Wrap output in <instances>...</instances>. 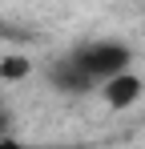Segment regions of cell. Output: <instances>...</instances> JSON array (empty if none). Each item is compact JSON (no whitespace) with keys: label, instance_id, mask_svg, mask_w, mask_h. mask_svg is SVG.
Masks as SVG:
<instances>
[{"label":"cell","instance_id":"obj_1","mask_svg":"<svg viewBox=\"0 0 145 149\" xmlns=\"http://www.w3.org/2000/svg\"><path fill=\"white\" fill-rule=\"evenodd\" d=\"M72 61L97 85V81H105V77H113V73H125L129 61H133V52H129V45H121V40H93V45H85V49L72 52Z\"/></svg>","mask_w":145,"mask_h":149},{"label":"cell","instance_id":"obj_2","mask_svg":"<svg viewBox=\"0 0 145 149\" xmlns=\"http://www.w3.org/2000/svg\"><path fill=\"white\" fill-rule=\"evenodd\" d=\"M101 97H105V105L109 109H129L133 101L141 97V77L137 73H113V77H105L101 81Z\"/></svg>","mask_w":145,"mask_h":149},{"label":"cell","instance_id":"obj_3","mask_svg":"<svg viewBox=\"0 0 145 149\" xmlns=\"http://www.w3.org/2000/svg\"><path fill=\"white\" fill-rule=\"evenodd\" d=\"M48 77H52V85H56V89H69V93H85V89L93 85V81H89V73H85L72 56H61V61L48 69Z\"/></svg>","mask_w":145,"mask_h":149},{"label":"cell","instance_id":"obj_4","mask_svg":"<svg viewBox=\"0 0 145 149\" xmlns=\"http://www.w3.org/2000/svg\"><path fill=\"white\" fill-rule=\"evenodd\" d=\"M28 73H32L28 56H4L0 61V81H24Z\"/></svg>","mask_w":145,"mask_h":149},{"label":"cell","instance_id":"obj_5","mask_svg":"<svg viewBox=\"0 0 145 149\" xmlns=\"http://www.w3.org/2000/svg\"><path fill=\"white\" fill-rule=\"evenodd\" d=\"M0 149H36V145H24L16 137H0Z\"/></svg>","mask_w":145,"mask_h":149}]
</instances>
